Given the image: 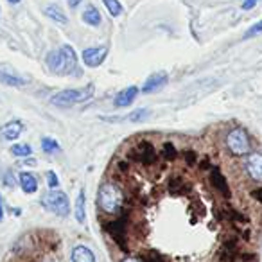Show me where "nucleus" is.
Returning a JSON list of instances; mask_svg holds the SVG:
<instances>
[{
    "label": "nucleus",
    "mask_w": 262,
    "mask_h": 262,
    "mask_svg": "<svg viewBox=\"0 0 262 262\" xmlns=\"http://www.w3.org/2000/svg\"><path fill=\"white\" fill-rule=\"evenodd\" d=\"M95 94L94 84H86L83 88H69V90H61L51 97V104L58 106V108H72L76 104H83V102L90 101Z\"/></svg>",
    "instance_id": "1"
},
{
    "label": "nucleus",
    "mask_w": 262,
    "mask_h": 262,
    "mask_svg": "<svg viewBox=\"0 0 262 262\" xmlns=\"http://www.w3.org/2000/svg\"><path fill=\"white\" fill-rule=\"evenodd\" d=\"M0 83L2 84H8V86H26L27 84V79L24 76H20L11 65L8 63H2L0 65Z\"/></svg>",
    "instance_id": "9"
},
{
    "label": "nucleus",
    "mask_w": 262,
    "mask_h": 262,
    "mask_svg": "<svg viewBox=\"0 0 262 262\" xmlns=\"http://www.w3.org/2000/svg\"><path fill=\"white\" fill-rule=\"evenodd\" d=\"M41 151L47 155H52V153H59L61 147H59L58 140L56 139H51V137H43L41 139Z\"/></svg>",
    "instance_id": "21"
},
{
    "label": "nucleus",
    "mask_w": 262,
    "mask_h": 262,
    "mask_svg": "<svg viewBox=\"0 0 262 262\" xmlns=\"http://www.w3.org/2000/svg\"><path fill=\"white\" fill-rule=\"evenodd\" d=\"M137 95H139V88H137L135 84L122 88V90L113 97V106H115V108H127V106H131L135 102Z\"/></svg>",
    "instance_id": "11"
},
{
    "label": "nucleus",
    "mask_w": 262,
    "mask_h": 262,
    "mask_svg": "<svg viewBox=\"0 0 262 262\" xmlns=\"http://www.w3.org/2000/svg\"><path fill=\"white\" fill-rule=\"evenodd\" d=\"M257 2H258V0H257Z\"/></svg>",
    "instance_id": "35"
},
{
    "label": "nucleus",
    "mask_w": 262,
    "mask_h": 262,
    "mask_svg": "<svg viewBox=\"0 0 262 262\" xmlns=\"http://www.w3.org/2000/svg\"><path fill=\"white\" fill-rule=\"evenodd\" d=\"M8 2H9V4H18L20 0H8Z\"/></svg>",
    "instance_id": "34"
},
{
    "label": "nucleus",
    "mask_w": 262,
    "mask_h": 262,
    "mask_svg": "<svg viewBox=\"0 0 262 262\" xmlns=\"http://www.w3.org/2000/svg\"><path fill=\"white\" fill-rule=\"evenodd\" d=\"M262 33V20H258L257 24H253V26L250 27V29L244 33V40H248V38H253V36H257V34H260Z\"/></svg>",
    "instance_id": "25"
},
{
    "label": "nucleus",
    "mask_w": 262,
    "mask_h": 262,
    "mask_svg": "<svg viewBox=\"0 0 262 262\" xmlns=\"http://www.w3.org/2000/svg\"><path fill=\"white\" fill-rule=\"evenodd\" d=\"M41 205L47 208L49 212L59 215V217H67L70 214V201L69 196L61 190H51L41 198Z\"/></svg>",
    "instance_id": "4"
},
{
    "label": "nucleus",
    "mask_w": 262,
    "mask_h": 262,
    "mask_svg": "<svg viewBox=\"0 0 262 262\" xmlns=\"http://www.w3.org/2000/svg\"><path fill=\"white\" fill-rule=\"evenodd\" d=\"M4 221V200H2V194H0V223Z\"/></svg>",
    "instance_id": "32"
},
{
    "label": "nucleus",
    "mask_w": 262,
    "mask_h": 262,
    "mask_svg": "<svg viewBox=\"0 0 262 262\" xmlns=\"http://www.w3.org/2000/svg\"><path fill=\"white\" fill-rule=\"evenodd\" d=\"M45 15L51 20H54L56 24H69V18H67V15L63 13V9L56 4H49L47 8H45Z\"/></svg>",
    "instance_id": "19"
},
{
    "label": "nucleus",
    "mask_w": 262,
    "mask_h": 262,
    "mask_svg": "<svg viewBox=\"0 0 262 262\" xmlns=\"http://www.w3.org/2000/svg\"><path fill=\"white\" fill-rule=\"evenodd\" d=\"M59 51V58H61V67H59V76H72V77H81V67L77 63V54L70 45H63Z\"/></svg>",
    "instance_id": "5"
},
{
    "label": "nucleus",
    "mask_w": 262,
    "mask_h": 262,
    "mask_svg": "<svg viewBox=\"0 0 262 262\" xmlns=\"http://www.w3.org/2000/svg\"><path fill=\"white\" fill-rule=\"evenodd\" d=\"M102 4H104L106 11H108L113 18H119V16L124 13V8H122V4H120V0H102Z\"/></svg>",
    "instance_id": "20"
},
{
    "label": "nucleus",
    "mask_w": 262,
    "mask_h": 262,
    "mask_svg": "<svg viewBox=\"0 0 262 262\" xmlns=\"http://www.w3.org/2000/svg\"><path fill=\"white\" fill-rule=\"evenodd\" d=\"M251 196H253L255 200H257V201H260V203H262V187H258V189L251 190Z\"/></svg>",
    "instance_id": "30"
},
{
    "label": "nucleus",
    "mask_w": 262,
    "mask_h": 262,
    "mask_svg": "<svg viewBox=\"0 0 262 262\" xmlns=\"http://www.w3.org/2000/svg\"><path fill=\"white\" fill-rule=\"evenodd\" d=\"M106 56H108V47L99 45V47H88L81 52V59L88 69H97L104 63Z\"/></svg>",
    "instance_id": "7"
},
{
    "label": "nucleus",
    "mask_w": 262,
    "mask_h": 262,
    "mask_svg": "<svg viewBox=\"0 0 262 262\" xmlns=\"http://www.w3.org/2000/svg\"><path fill=\"white\" fill-rule=\"evenodd\" d=\"M151 117V112L147 108H139V110H135V112H131L129 115H127V120L129 122H135V124H139V122H144V120H147Z\"/></svg>",
    "instance_id": "23"
},
{
    "label": "nucleus",
    "mask_w": 262,
    "mask_h": 262,
    "mask_svg": "<svg viewBox=\"0 0 262 262\" xmlns=\"http://www.w3.org/2000/svg\"><path fill=\"white\" fill-rule=\"evenodd\" d=\"M255 6H257V0H243L241 8H243L244 11H250V9H253Z\"/></svg>",
    "instance_id": "29"
},
{
    "label": "nucleus",
    "mask_w": 262,
    "mask_h": 262,
    "mask_svg": "<svg viewBox=\"0 0 262 262\" xmlns=\"http://www.w3.org/2000/svg\"><path fill=\"white\" fill-rule=\"evenodd\" d=\"M248 176L255 182H262V155L253 153L246 158V164H244Z\"/></svg>",
    "instance_id": "12"
},
{
    "label": "nucleus",
    "mask_w": 262,
    "mask_h": 262,
    "mask_svg": "<svg viewBox=\"0 0 262 262\" xmlns=\"http://www.w3.org/2000/svg\"><path fill=\"white\" fill-rule=\"evenodd\" d=\"M124 262H140V260H137V258H126Z\"/></svg>",
    "instance_id": "33"
},
{
    "label": "nucleus",
    "mask_w": 262,
    "mask_h": 262,
    "mask_svg": "<svg viewBox=\"0 0 262 262\" xmlns=\"http://www.w3.org/2000/svg\"><path fill=\"white\" fill-rule=\"evenodd\" d=\"M47 185L51 187L52 190H56L59 187V178H58V174H56L54 171H49L47 172Z\"/></svg>",
    "instance_id": "27"
},
{
    "label": "nucleus",
    "mask_w": 262,
    "mask_h": 262,
    "mask_svg": "<svg viewBox=\"0 0 262 262\" xmlns=\"http://www.w3.org/2000/svg\"><path fill=\"white\" fill-rule=\"evenodd\" d=\"M97 203L101 207L102 212L106 214H117V212L122 208L124 203V196H122V190L115 185V183H102L99 187V194H97Z\"/></svg>",
    "instance_id": "2"
},
{
    "label": "nucleus",
    "mask_w": 262,
    "mask_h": 262,
    "mask_svg": "<svg viewBox=\"0 0 262 262\" xmlns=\"http://www.w3.org/2000/svg\"><path fill=\"white\" fill-rule=\"evenodd\" d=\"M133 158H135L139 164L149 167V165H153L155 162L158 160V155H157V151H155L153 144L147 142V140H142V142H139L133 147Z\"/></svg>",
    "instance_id": "6"
},
{
    "label": "nucleus",
    "mask_w": 262,
    "mask_h": 262,
    "mask_svg": "<svg viewBox=\"0 0 262 262\" xmlns=\"http://www.w3.org/2000/svg\"><path fill=\"white\" fill-rule=\"evenodd\" d=\"M18 182H20V187H22V190L26 194H34L38 190V180L33 172H27V171L20 172Z\"/></svg>",
    "instance_id": "15"
},
{
    "label": "nucleus",
    "mask_w": 262,
    "mask_h": 262,
    "mask_svg": "<svg viewBox=\"0 0 262 262\" xmlns=\"http://www.w3.org/2000/svg\"><path fill=\"white\" fill-rule=\"evenodd\" d=\"M142 262H164V257H162L158 251L155 250H149L142 255Z\"/></svg>",
    "instance_id": "24"
},
{
    "label": "nucleus",
    "mask_w": 262,
    "mask_h": 262,
    "mask_svg": "<svg viewBox=\"0 0 262 262\" xmlns=\"http://www.w3.org/2000/svg\"><path fill=\"white\" fill-rule=\"evenodd\" d=\"M22 133H24V122L22 120H11V122L4 124V126L0 127V135L4 137L6 140H9V142L16 140Z\"/></svg>",
    "instance_id": "13"
},
{
    "label": "nucleus",
    "mask_w": 262,
    "mask_h": 262,
    "mask_svg": "<svg viewBox=\"0 0 262 262\" xmlns=\"http://www.w3.org/2000/svg\"><path fill=\"white\" fill-rule=\"evenodd\" d=\"M70 258H72V262H95V255L92 253L90 248L83 246V244L74 246Z\"/></svg>",
    "instance_id": "16"
},
{
    "label": "nucleus",
    "mask_w": 262,
    "mask_h": 262,
    "mask_svg": "<svg viewBox=\"0 0 262 262\" xmlns=\"http://www.w3.org/2000/svg\"><path fill=\"white\" fill-rule=\"evenodd\" d=\"M81 2H83V0H67V4H69L70 9H76L77 6H81Z\"/></svg>",
    "instance_id": "31"
},
{
    "label": "nucleus",
    "mask_w": 262,
    "mask_h": 262,
    "mask_svg": "<svg viewBox=\"0 0 262 262\" xmlns=\"http://www.w3.org/2000/svg\"><path fill=\"white\" fill-rule=\"evenodd\" d=\"M208 180H210V183L215 187V189L219 190V192L223 194L225 198H230V187L228 183H226V178L223 176V172L219 171L217 167H212L210 169V174H208Z\"/></svg>",
    "instance_id": "14"
},
{
    "label": "nucleus",
    "mask_w": 262,
    "mask_h": 262,
    "mask_svg": "<svg viewBox=\"0 0 262 262\" xmlns=\"http://www.w3.org/2000/svg\"><path fill=\"white\" fill-rule=\"evenodd\" d=\"M162 157H167V158L178 157V151L174 149L172 142H165V144H164V149H162Z\"/></svg>",
    "instance_id": "26"
},
{
    "label": "nucleus",
    "mask_w": 262,
    "mask_h": 262,
    "mask_svg": "<svg viewBox=\"0 0 262 262\" xmlns=\"http://www.w3.org/2000/svg\"><path fill=\"white\" fill-rule=\"evenodd\" d=\"M11 153H13V157H16V158H29L31 155H33V147H31L29 144H15V146L11 147Z\"/></svg>",
    "instance_id": "22"
},
{
    "label": "nucleus",
    "mask_w": 262,
    "mask_h": 262,
    "mask_svg": "<svg viewBox=\"0 0 262 262\" xmlns=\"http://www.w3.org/2000/svg\"><path fill=\"white\" fill-rule=\"evenodd\" d=\"M169 83V74L165 70H158V72L151 74L146 79L142 86V94H155V92H160L165 84Z\"/></svg>",
    "instance_id": "10"
},
{
    "label": "nucleus",
    "mask_w": 262,
    "mask_h": 262,
    "mask_svg": "<svg viewBox=\"0 0 262 262\" xmlns=\"http://www.w3.org/2000/svg\"><path fill=\"white\" fill-rule=\"evenodd\" d=\"M104 230L113 237L117 244L122 248V251H127L126 244V219H117V221H110L104 225Z\"/></svg>",
    "instance_id": "8"
},
{
    "label": "nucleus",
    "mask_w": 262,
    "mask_h": 262,
    "mask_svg": "<svg viewBox=\"0 0 262 262\" xmlns=\"http://www.w3.org/2000/svg\"><path fill=\"white\" fill-rule=\"evenodd\" d=\"M84 207H86V196H84V189H81L76 200V219L81 225L86 221V208Z\"/></svg>",
    "instance_id": "18"
},
{
    "label": "nucleus",
    "mask_w": 262,
    "mask_h": 262,
    "mask_svg": "<svg viewBox=\"0 0 262 262\" xmlns=\"http://www.w3.org/2000/svg\"><path fill=\"white\" fill-rule=\"evenodd\" d=\"M225 142L233 157H248V155H250L251 142H250V137H248L246 129H243V127H233V129H230Z\"/></svg>",
    "instance_id": "3"
},
{
    "label": "nucleus",
    "mask_w": 262,
    "mask_h": 262,
    "mask_svg": "<svg viewBox=\"0 0 262 262\" xmlns=\"http://www.w3.org/2000/svg\"><path fill=\"white\" fill-rule=\"evenodd\" d=\"M81 18H83V22L90 27H99L102 22V16H101V13H99V9L92 4L86 6V9L83 11V16H81Z\"/></svg>",
    "instance_id": "17"
},
{
    "label": "nucleus",
    "mask_w": 262,
    "mask_h": 262,
    "mask_svg": "<svg viewBox=\"0 0 262 262\" xmlns=\"http://www.w3.org/2000/svg\"><path fill=\"white\" fill-rule=\"evenodd\" d=\"M4 185L6 187H15V174L11 171H8L4 174Z\"/></svg>",
    "instance_id": "28"
}]
</instances>
